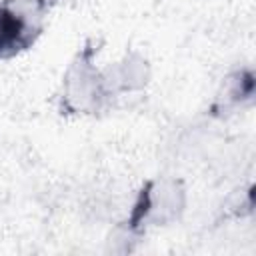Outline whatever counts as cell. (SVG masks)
Wrapping results in <instances>:
<instances>
[{
	"mask_svg": "<svg viewBox=\"0 0 256 256\" xmlns=\"http://www.w3.org/2000/svg\"><path fill=\"white\" fill-rule=\"evenodd\" d=\"M46 8V0H0V58L34 44L42 32Z\"/></svg>",
	"mask_w": 256,
	"mask_h": 256,
	"instance_id": "cell-1",
	"label": "cell"
},
{
	"mask_svg": "<svg viewBox=\"0 0 256 256\" xmlns=\"http://www.w3.org/2000/svg\"><path fill=\"white\" fill-rule=\"evenodd\" d=\"M108 96L104 76L92 64V48H86L66 72L62 94L64 108L78 114H90L96 112Z\"/></svg>",
	"mask_w": 256,
	"mask_h": 256,
	"instance_id": "cell-2",
	"label": "cell"
},
{
	"mask_svg": "<svg viewBox=\"0 0 256 256\" xmlns=\"http://www.w3.org/2000/svg\"><path fill=\"white\" fill-rule=\"evenodd\" d=\"M182 190L176 182L162 184L152 182L146 186V190L140 192V198L132 212V226L136 222H166L168 218H174L176 212L182 208Z\"/></svg>",
	"mask_w": 256,
	"mask_h": 256,
	"instance_id": "cell-3",
	"label": "cell"
}]
</instances>
